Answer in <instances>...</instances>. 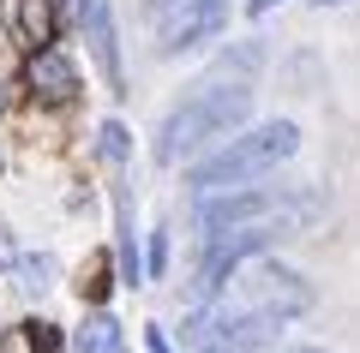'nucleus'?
Returning <instances> with one entry per match:
<instances>
[{
	"label": "nucleus",
	"mask_w": 360,
	"mask_h": 353,
	"mask_svg": "<svg viewBox=\"0 0 360 353\" xmlns=\"http://www.w3.org/2000/svg\"><path fill=\"white\" fill-rule=\"evenodd\" d=\"M252 120V84L246 78H222V84H193V96H180L174 108L156 120V138H150V156L162 168H180V162H198L205 150H217L222 138Z\"/></svg>",
	"instance_id": "nucleus-1"
},
{
	"label": "nucleus",
	"mask_w": 360,
	"mask_h": 353,
	"mask_svg": "<svg viewBox=\"0 0 360 353\" xmlns=\"http://www.w3.org/2000/svg\"><path fill=\"white\" fill-rule=\"evenodd\" d=\"M295 150H300L295 120H264V126H246V132H234V138H222L217 150H205L186 168V186H193L198 198H205V192H222V186H246V180H264L283 162H295Z\"/></svg>",
	"instance_id": "nucleus-2"
},
{
	"label": "nucleus",
	"mask_w": 360,
	"mask_h": 353,
	"mask_svg": "<svg viewBox=\"0 0 360 353\" xmlns=\"http://www.w3.org/2000/svg\"><path fill=\"white\" fill-rule=\"evenodd\" d=\"M319 198L300 186H222V192H205L193 210V227L198 234H222V227H252V222H276V227H307Z\"/></svg>",
	"instance_id": "nucleus-3"
},
{
	"label": "nucleus",
	"mask_w": 360,
	"mask_h": 353,
	"mask_svg": "<svg viewBox=\"0 0 360 353\" xmlns=\"http://www.w3.org/2000/svg\"><path fill=\"white\" fill-rule=\"evenodd\" d=\"M288 227L276 222H252V227H222V234H205V252H198V269H193V300H217L222 288L234 281V269L258 264V258L270 252V246L283 240Z\"/></svg>",
	"instance_id": "nucleus-4"
},
{
	"label": "nucleus",
	"mask_w": 360,
	"mask_h": 353,
	"mask_svg": "<svg viewBox=\"0 0 360 353\" xmlns=\"http://www.w3.org/2000/svg\"><path fill=\"white\" fill-rule=\"evenodd\" d=\"M229 30V0H180L156 18V54L162 60H180V54L205 48Z\"/></svg>",
	"instance_id": "nucleus-5"
},
{
	"label": "nucleus",
	"mask_w": 360,
	"mask_h": 353,
	"mask_svg": "<svg viewBox=\"0 0 360 353\" xmlns=\"http://www.w3.org/2000/svg\"><path fill=\"white\" fill-rule=\"evenodd\" d=\"M72 6V25L84 30L90 54H96V66H103V78L115 84L120 96V36H115V13H108V0H66Z\"/></svg>",
	"instance_id": "nucleus-6"
},
{
	"label": "nucleus",
	"mask_w": 360,
	"mask_h": 353,
	"mask_svg": "<svg viewBox=\"0 0 360 353\" xmlns=\"http://www.w3.org/2000/svg\"><path fill=\"white\" fill-rule=\"evenodd\" d=\"M25 84L37 102H49V108H66V102L78 96V66L66 60L60 48H37L25 60Z\"/></svg>",
	"instance_id": "nucleus-7"
},
{
	"label": "nucleus",
	"mask_w": 360,
	"mask_h": 353,
	"mask_svg": "<svg viewBox=\"0 0 360 353\" xmlns=\"http://www.w3.org/2000/svg\"><path fill=\"white\" fill-rule=\"evenodd\" d=\"M120 347H127V335H120V324L108 312H90L72 335V353H120Z\"/></svg>",
	"instance_id": "nucleus-8"
},
{
	"label": "nucleus",
	"mask_w": 360,
	"mask_h": 353,
	"mask_svg": "<svg viewBox=\"0 0 360 353\" xmlns=\"http://www.w3.org/2000/svg\"><path fill=\"white\" fill-rule=\"evenodd\" d=\"M115 258H120V281L127 288H139L150 269H144V258H139V234H132V215L120 210V246H115Z\"/></svg>",
	"instance_id": "nucleus-9"
},
{
	"label": "nucleus",
	"mask_w": 360,
	"mask_h": 353,
	"mask_svg": "<svg viewBox=\"0 0 360 353\" xmlns=\"http://www.w3.org/2000/svg\"><path fill=\"white\" fill-rule=\"evenodd\" d=\"M96 150H103V162H127V156H132V132L120 126V120H103V132H96Z\"/></svg>",
	"instance_id": "nucleus-10"
},
{
	"label": "nucleus",
	"mask_w": 360,
	"mask_h": 353,
	"mask_svg": "<svg viewBox=\"0 0 360 353\" xmlns=\"http://www.w3.org/2000/svg\"><path fill=\"white\" fill-rule=\"evenodd\" d=\"M49 276H54V258H30V264H25V288H30V293L49 288Z\"/></svg>",
	"instance_id": "nucleus-11"
},
{
	"label": "nucleus",
	"mask_w": 360,
	"mask_h": 353,
	"mask_svg": "<svg viewBox=\"0 0 360 353\" xmlns=\"http://www.w3.org/2000/svg\"><path fill=\"white\" fill-rule=\"evenodd\" d=\"M144 353H174V341H168V329H162V324L144 329Z\"/></svg>",
	"instance_id": "nucleus-12"
},
{
	"label": "nucleus",
	"mask_w": 360,
	"mask_h": 353,
	"mask_svg": "<svg viewBox=\"0 0 360 353\" xmlns=\"http://www.w3.org/2000/svg\"><path fill=\"white\" fill-rule=\"evenodd\" d=\"M270 6H276V0H246V13H252V18H264Z\"/></svg>",
	"instance_id": "nucleus-13"
},
{
	"label": "nucleus",
	"mask_w": 360,
	"mask_h": 353,
	"mask_svg": "<svg viewBox=\"0 0 360 353\" xmlns=\"http://www.w3.org/2000/svg\"><path fill=\"white\" fill-rule=\"evenodd\" d=\"M288 353H324V347H312V341H300V347H288Z\"/></svg>",
	"instance_id": "nucleus-14"
},
{
	"label": "nucleus",
	"mask_w": 360,
	"mask_h": 353,
	"mask_svg": "<svg viewBox=\"0 0 360 353\" xmlns=\"http://www.w3.org/2000/svg\"><path fill=\"white\" fill-rule=\"evenodd\" d=\"M312 6H342V0H312Z\"/></svg>",
	"instance_id": "nucleus-15"
}]
</instances>
